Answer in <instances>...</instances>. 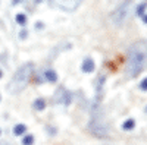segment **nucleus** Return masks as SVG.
<instances>
[{"mask_svg":"<svg viewBox=\"0 0 147 145\" xmlns=\"http://www.w3.org/2000/svg\"><path fill=\"white\" fill-rule=\"evenodd\" d=\"M147 65V41L138 40L128 50L127 62V78H136Z\"/></svg>","mask_w":147,"mask_h":145,"instance_id":"nucleus-1","label":"nucleus"},{"mask_svg":"<svg viewBox=\"0 0 147 145\" xmlns=\"http://www.w3.org/2000/svg\"><path fill=\"white\" fill-rule=\"evenodd\" d=\"M32 70H34V65L32 63H25V65H22L16 72H15V75L13 78H12L10 84H9V92L12 94H18L21 92L24 88H25L28 85V82H30V78L32 75Z\"/></svg>","mask_w":147,"mask_h":145,"instance_id":"nucleus-2","label":"nucleus"},{"mask_svg":"<svg viewBox=\"0 0 147 145\" xmlns=\"http://www.w3.org/2000/svg\"><path fill=\"white\" fill-rule=\"evenodd\" d=\"M88 130L97 138H106L109 135V126L100 114H94L88 122Z\"/></svg>","mask_w":147,"mask_h":145,"instance_id":"nucleus-3","label":"nucleus"},{"mask_svg":"<svg viewBox=\"0 0 147 145\" xmlns=\"http://www.w3.org/2000/svg\"><path fill=\"white\" fill-rule=\"evenodd\" d=\"M132 6V2H125L122 3L121 6H118L115 9V12L112 13V16H110V19H112V22L115 23L116 27H121L122 23H124L129 15V9Z\"/></svg>","mask_w":147,"mask_h":145,"instance_id":"nucleus-4","label":"nucleus"},{"mask_svg":"<svg viewBox=\"0 0 147 145\" xmlns=\"http://www.w3.org/2000/svg\"><path fill=\"white\" fill-rule=\"evenodd\" d=\"M72 100V95L69 91H66L63 87H59L56 94H55V101L59 104H63V106H69Z\"/></svg>","mask_w":147,"mask_h":145,"instance_id":"nucleus-5","label":"nucleus"},{"mask_svg":"<svg viewBox=\"0 0 147 145\" xmlns=\"http://www.w3.org/2000/svg\"><path fill=\"white\" fill-rule=\"evenodd\" d=\"M50 6L59 7V9L66 10V12H74L80 6V2L78 0H71V2H50Z\"/></svg>","mask_w":147,"mask_h":145,"instance_id":"nucleus-6","label":"nucleus"},{"mask_svg":"<svg viewBox=\"0 0 147 145\" xmlns=\"http://www.w3.org/2000/svg\"><path fill=\"white\" fill-rule=\"evenodd\" d=\"M81 69L82 72H85V74H90V72L94 70V62H93V59L87 57V59H84V62L81 65Z\"/></svg>","mask_w":147,"mask_h":145,"instance_id":"nucleus-7","label":"nucleus"},{"mask_svg":"<svg viewBox=\"0 0 147 145\" xmlns=\"http://www.w3.org/2000/svg\"><path fill=\"white\" fill-rule=\"evenodd\" d=\"M44 78L47 81H50V82H56L57 81V75H56L55 70H46L44 72Z\"/></svg>","mask_w":147,"mask_h":145,"instance_id":"nucleus-8","label":"nucleus"},{"mask_svg":"<svg viewBox=\"0 0 147 145\" xmlns=\"http://www.w3.org/2000/svg\"><path fill=\"white\" fill-rule=\"evenodd\" d=\"M32 107L35 108V110H44V107H46V101H44V98H37L35 101H34V104H32Z\"/></svg>","mask_w":147,"mask_h":145,"instance_id":"nucleus-9","label":"nucleus"},{"mask_svg":"<svg viewBox=\"0 0 147 145\" xmlns=\"http://www.w3.org/2000/svg\"><path fill=\"white\" fill-rule=\"evenodd\" d=\"M134 126H136L134 119H127L125 122L122 123V129H124V130H131V129H134Z\"/></svg>","mask_w":147,"mask_h":145,"instance_id":"nucleus-10","label":"nucleus"},{"mask_svg":"<svg viewBox=\"0 0 147 145\" xmlns=\"http://www.w3.org/2000/svg\"><path fill=\"white\" fill-rule=\"evenodd\" d=\"M25 130H27V126H25V125H16V126L13 128V134H15L16 136H19V135H22V134H25Z\"/></svg>","mask_w":147,"mask_h":145,"instance_id":"nucleus-11","label":"nucleus"},{"mask_svg":"<svg viewBox=\"0 0 147 145\" xmlns=\"http://www.w3.org/2000/svg\"><path fill=\"white\" fill-rule=\"evenodd\" d=\"M146 7H147V2H143L141 5H138V7H137V15H138V16H144Z\"/></svg>","mask_w":147,"mask_h":145,"instance_id":"nucleus-12","label":"nucleus"},{"mask_svg":"<svg viewBox=\"0 0 147 145\" xmlns=\"http://www.w3.org/2000/svg\"><path fill=\"white\" fill-rule=\"evenodd\" d=\"M16 22L19 23V25H25V23H27V16L24 13H18L16 15Z\"/></svg>","mask_w":147,"mask_h":145,"instance_id":"nucleus-13","label":"nucleus"},{"mask_svg":"<svg viewBox=\"0 0 147 145\" xmlns=\"http://www.w3.org/2000/svg\"><path fill=\"white\" fill-rule=\"evenodd\" d=\"M22 144L24 145H32L34 144V136L32 135H27L25 138L22 139Z\"/></svg>","mask_w":147,"mask_h":145,"instance_id":"nucleus-14","label":"nucleus"},{"mask_svg":"<svg viewBox=\"0 0 147 145\" xmlns=\"http://www.w3.org/2000/svg\"><path fill=\"white\" fill-rule=\"evenodd\" d=\"M138 88H140L141 91H147V78H144V79L138 84Z\"/></svg>","mask_w":147,"mask_h":145,"instance_id":"nucleus-15","label":"nucleus"},{"mask_svg":"<svg viewBox=\"0 0 147 145\" xmlns=\"http://www.w3.org/2000/svg\"><path fill=\"white\" fill-rule=\"evenodd\" d=\"M35 27L38 28V29H41V28H43V23H41V22H37V23H35Z\"/></svg>","mask_w":147,"mask_h":145,"instance_id":"nucleus-16","label":"nucleus"},{"mask_svg":"<svg viewBox=\"0 0 147 145\" xmlns=\"http://www.w3.org/2000/svg\"><path fill=\"white\" fill-rule=\"evenodd\" d=\"M25 35H27V31H22L21 32V38H25Z\"/></svg>","mask_w":147,"mask_h":145,"instance_id":"nucleus-17","label":"nucleus"},{"mask_svg":"<svg viewBox=\"0 0 147 145\" xmlns=\"http://www.w3.org/2000/svg\"><path fill=\"white\" fill-rule=\"evenodd\" d=\"M143 22H144V23H147V15H144V16H143Z\"/></svg>","mask_w":147,"mask_h":145,"instance_id":"nucleus-18","label":"nucleus"},{"mask_svg":"<svg viewBox=\"0 0 147 145\" xmlns=\"http://www.w3.org/2000/svg\"><path fill=\"white\" fill-rule=\"evenodd\" d=\"M0 145H9L7 142H5V141H0Z\"/></svg>","mask_w":147,"mask_h":145,"instance_id":"nucleus-19","label":"nucleus"},{"mask_svg":"<svg viewBox=\"0 0 147 145\" xmlns=\"http://www.w3.org/2000/svg\"><path fill=\"white\" fill-rule=\"evenodd\" d=\"M3 76V74H2V70H0V78H2Z\"/></svg>","mask_w":147,"mask_h":145,"instance_id":"nucleus-20","label":"nucleus"},{"mask_svg":"<svg viewBox=\"0 0 147 145\" xmlns=\"http://www.w3.org/2000/svg\"><path fill=\"white\" fill-rule=\"evenodd\" d=\"M144 110H146V113H147V106H146V108H144Z\"/></svg>","mask_w":147,"mask_h":145,"instance_id":"nucleus-21","label":"nucleus"}]
</instances>
